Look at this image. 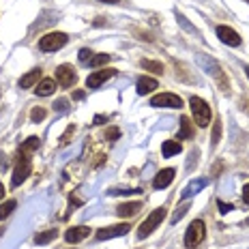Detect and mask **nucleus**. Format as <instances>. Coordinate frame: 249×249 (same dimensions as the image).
I'll return each mask as SVG.
<instances>
[{"mask_svg":"<svg viewBox=\"0 0 249 249\" xmlns=\"http://www.w3.org/2000/svg\"><path fill=\"white\" fill-rule=\"evenodd\" d=\"M176 19H178V22H180V26H183V28H185V30H189V33H191V30H194V28H191V26H189V24H187V19H185V18H183V15H180V13H178V15H176Z\"/></svg>","mask_w":249,"mask_h":249,"instance_id":"obj_35","label":"nucleus"},{"mask_svg":"<svg viewBox=\"0 0 249 249\" xmlns=\"http://www.w3.org/2000/svg\"><path fill=\"white\" fill-rule=\"evenodd\" d=\"M187 211H189V204H183V206H178V209L174 211V215H172V224H176V221H180V219H183Z\"/></svg>","mask_w":249,"mask_h":249,"instance_id":"obj_28","label":"nucleus"},{"mask_svg":"<svg viewBox=\"0 0 249 249\" xmlns=\"http://www.w3.org/2000/svg\"><path fill=\"white\" fill-rule=\"evenodd\" d=\"M219 138H221V121H215V124H213L211 146H217V144H219Z\"/></svg>","mask_w":249,"mask_h":249,"instance_id":"obj_26","label":"nucleus"},{"mask_svg":"<svg viewBox=\"0 0 249 249\" xmlns=\"http://www.w3.org/2000/svg\"><path fill=\"white\" fill-rule=\"evenodd\" d=\"M56 90V82L54 80H43L41 84L37 86V95H41V97H48V95H52V92Z\"/></svg>","mask_w":249,"mask_h":249,"instance_id":"obj_22","label":"nucleus"},{"mask_svg":"<svg viewBox=\"0 0 249 249\" xmlns=\"http://www.w3.org/2000/svg\"><path fill=\"white\" fill-rule=\"evenodd\" d=\"M41 146V140L37 138V136H30L28 140H26V142L22 144V146H19V153H26V155H30L33 153V150H37Z\"/></svg>","mask_w":249,"mask_h":249,"instance_id":"obj_21","label":"nucleus"},{"mask_svg":"<svg viewBox=\"0 0 249 249\" xmlns=\"http://www.w3.org/2000/svg\"><path fill=\"white\" fill-rule=\"evenodd\" d=\"M180 140H189L194 138V127H191V121L187 116L180 118V133H178Z\"/></svg>","mask_w":249,"mask_h":249,"instance_id":"obj_20","label":"nucleus"},{"mask_svg":"<svg viewBox=\"0 0 249 249\" xmlns=\"http://www.w3.org/2000/svg\"><path fill=\"white\" fill-rule=\"evenodd\" d=\"M56 236H58V228H52V230L39 232V234L35 236V243H37V245H48V243L54 241Z\"/></svg>","mask_w":249,"mask_h":249,"instance_id":"obj_18","label":"nucleus"},{"mask_svg":"<svg viewBox=\"0 0 249 249\" xmlns=\"http://www.w3.org/2000/svg\"><path fill=\"white\" fill-rule=\"evenodd\" d=\"M45 116H48V112H45L43 107H35V110L30 112V118H33L35 123H41V121H43Z\"/></svg>","mask_w":249,"mask_h":249,"instance_id":"obj_29","label":"nucleus"},{"mask_svg":"<svg viewBox=\"0 0 249 249\" xmlns=\"http://www.w3.org/2000/svg\"><path fill=\"white\" fill-rule=\"evenodd\" d=\"M107 118L106 116H95V124H101V123H106Z\"/></svg>","mask_w":249,"mask_h":249,"instance_id":"obj_39","label":"nucleus"},{"mask_svg":"<svg viewBox=\"0 0 249 249\" xmlns=\"http://www.w3.org/2000/svg\"><path fill=\"white\" fill-rule=\"evenodd\" d=\"M159 86V82L155 80V77H148V75H142L138 80V95H148L150 90H155V88Z\"/></svg>","mask_w":249,"mask_h":249,"instance_id":"obj_14","label":"nucleus"},{"mask_svg":"<svg viewBox=\"0 0 249 249\" xmlns=\"http://www.w3.org/2000/svg\"><path fill=\"white\" fill-rule=\"evenodd\" d=\"M189 106H191V112H194V121L198 127H209L211 124V106L206 103L204 99L200 97H191L189 99Z\"/></svg>","mask_w":249,"mask_h":249,"instance_id":"obj_1","label":"nucleus"},{"mask_svg":"<svg viewBox=\"0 0 249 249\" xmlns=\"http://www.w3.org/2000/svg\"><path fill=\"white\" fill-rule=\"evenodd\" d=\"M129 224H118V226H110V228H99L97 230V241H107V238H116V236H123L129 232Z\"/></svg>","mask_w":249,"mask_h":249,"instance_id":"obj_9","label":"nucleus"},{"mask_svg":"<svg viewBox=\"0 0 249 249\" xmlns=\"http://www.w3.org/2000/svg\"><path fill=\"white\" fill-rule=\"evenodd\" d=\"M2 196H4V185L0 183V198H2Z\"/></svg>","mask_w":249,"mask_h":249,"instance_id":"obj_40","label":"nucleus"},{"mask_svg":"<svg viewBox=\"0 0 249 249\" xmlns=\"http://www.w3.org/2000/svg\"><path fill=\"white\" fill-rule=\"evenodd\" d=\"M118 138H121V131H118L116 127H112V129H107V131H106V140H107V142H114V140H118Z\"/></svg>","mask_w":249,"mask_h":249,"instance_id":"obj_31","label":"nucleus"},{"mask_svg":"<svg viewBox=\"0 0 249 249\" xmlns=\"http://www.w3.org/2000/svg\"><path fill=\"white\" fill-rule=\"evenodd\" d=\"M92 56H95V54H92V52L88 50V48L80 50V62H82V65H88V62L92 60Z\"/></svg>","mask_w":249,"mask_h":249,"instance_id":"obj_30","label":"nucleus"},{"mask_svg":"<svg viewBox=\"0 0 249 249\" xmlns=\"http://www.w3.org/2000/svg\"><path fill=\"white\" fill-rule=\"evenodd\" d=\"M217 206H219V211L221 213H224V215H226V213H230V211H234V206H232V204H226V202H217Z\"/></svg>","mask_w":249,"mask_h":249,"instance_id":"obj_34","label":"nucleus"},{"mask_svg":"<svg viewBox=\"0 0 249 249\" xmlns=\"http://www.w3.org/2000/svg\"><path fill=\"white\" fill-rule=\"evenodd\" d=\"M204 236H206L204 221H202V219H196L194 224L187 228V232H185V247H189V249L198 247L200 243L204 241Z\"/></svg>","mask_w":249,"mask_h":249,"instance_id":"obj_5","label":"nucleus"},{"mask_svg":"<svg viewBox=\"0 0 249 249\" xmlns=\"http://www.w3.org/2000/svg\"><path fill=\"white\" fill-rule=\"evenodd\" d=\"M245 73H247V77H249V65H245Z\"/></svg>","mask_w":249,"mask_h":249,"instance_id":"obj_41","label":"nucleus"},{"mask_svg":"<svg viewBox=\"0 0 249 249\" xmlns=\"http://www.w3.org/2000/svg\"><path fill=\"white\" fill-rule=\"evenodd\" d=\"M15 206H18V202H15V200H7V202H4V204L0 206V221L7 219V217L15 211Z\"/></svg>","mask_w":249,"mask_h":249,"instance_id":"obj_23","label":"nucleus"},{"mask_svg":"<svg viewBox=\"0 0 249 249\" xmlns=\"http://www.w3.org/2000/svg\"><path fill=\"white\" fill-rule=\"evenodd\" d=\"M56 80H58L60 86L69 88V86H73L77 82V73H75V69L71 65H60L58 69H56Z\"/></svg>","mask_w":249,"mask_h":249,"instance_id":"obj_8","label":"nucleus"},{"mask_svg":"<svg viewBox=\"0 0 249 249\" xmlns=\"http://www.w3.org/2000/svg\"><path fill=\"white\" fill-rule=\"evenodd\" d=\"M198 65L202 67V69L206 71L209 75H213L217 80V84H219L224 90L228 92L230 90V84H228V80H226V75H224V71H221V67L217 65V60H213V58H209V56H204V54H200L198 56Z\"/></svg>","mask_w":249,"mask_h":249,"instance_id":"obj_2","label":"nucleus"},{"mask_svg":"<svg viewBox=\"0 0 249 249\" xmlns=\"http://www.w3.org/2000/svg\"><path fill=\"white\" fill-rule=\"evenodd\" d=\"M153 107H183V99L178 95H170V92H161V95L150 99Z\"/></svg>","mask_w":249,"mask_h":249,"instance_id":"obj_7","label":"nucleus"},{"mask_svg":"<svg viewBox=\"0 0 249 249\" xmlns=\"http://www.w3.org/2000/svg\"><path fill=\"white\" fill-rule=\"evenodd\" d=\"M163 219H165V209H163V206H159V209H155L146 217V219L142 221V226L138 228V238H146L148 234H153V232L157 230L159 224H161Z\"/></svg>","mask_w":249,"mask_h":249,"instance_id":"obj_3","label":"nucleus"},{"mask_svg":"<svg viewBox=\"0 0 249 249\" xmlns=\"http://www.w3.org/2000/svg\"><path fill=\"white\" fill-rule=\"evenodd\" d=\"M41 77V69H33L30 73H26L22 80H19V86L22 88H30V86H35L37 84V80Z\"/></svg>","mask_w":249,"mask_h":249,"instance_id":"obj_19","label":"nucleus"},{"mask_svg":"<svg viewBox=\"0 0 249 249\" xmlns=\"http://www.w3.org/2000/svg\"><path fill=\"white\" fill-rule=\"evenodd\" d=\"M245 226H249V219H247V221H245Z\"/></svg>","mask_w":249,"mask_h":249,"instance_id":"obj_43","label":"nucleus"},{"mask_svg":"<svg viewBox=\"0 0 249 249\" xmlns=\"http://www.w3.org/2000/svg\"><path fill=\"white\" fill-rule=\"evenodd\" d=\"M67 43V35L65 33H50L43 39H39V50L43 52H56Z\"/></svg>","mask_w":249,"mask_h":249,"instance_id":"obj_6","label":"nucleus"},{"mask_svg":"<svg viewBox=\"0 0 249 249\" xmlns=\"http://www.w3.org/2000/svg\"><path fill=\"white\" fill-rule=\"evenodd\" d=\"M101 2H118V0H101Z\"/></svg>","mask_w":249,"mask_h":249,"instance_id":"obj_42","label":"nucleus"},{"mask_svg":"<svg viewBox=\"0 0 249 249\" xmlns=\"http://www.w3.org/2000/svg\"><path fill=\"white\" fill-rule=\"evenodd\" d=\"M30 172H33V163H30V155L19 153V159H18V163H15V170H13L11 185H13V187H19V185H22L24 180L30 176Z\"/></svg>","mask_w":249,"mask_h":249,"instance_id":"obj_4","label":"nucleus"},{"mask_svg":"<svg viewBox=\"0 0 249 249\" xmlns=\"http://www.w3.org/2000/svg\"><path fill=\"white\" fill-rule=\"evenodd\" d=\"M180 150H183L180 142H176V140H165L163 146H161V155L168 159V157H172V155H178Z\"/></svg>","mask_w":249,"mask_h":249,"instance_id":"obj_17","label":"nucleus"},{"mask_svg":"<svg viewBox=\"0 0 249 249\" xmlns=\"http://www.w3.org/2000/svg\"><path fill=\"white\" fill-rule=\"evenodd\" d=\"M217 37L224 41L226 45H234V48L241 45V37H238V33L232 30L230 26H219V28H217Z\"/></svg>","mask_w":249,"mask_h":249,"instance_id":"obj_11","label":"nucleus"},{"mask_svg":"<svg viewBox=\"0 0 249 249\" xmlns=\"http://www.w3.org/2000/svg\"><path fill=\"white\" fill-rule=\"evenodd\" d=\"M140 65H142L146 71H150V73H161L163 71L161 62H155V60H140Z\"/></svg>","mask_w":249,"mask_h":249,"instance_id":"obj_24","label":"nucleus"},{"mask_svg":"<svg viewBox=\"0 0 249 249\" xmlns=\"http://www.w3.org/2000/svg\"><path fill=\"white\" fill-rule=\"evenodd\" d=\"M206 183H209V180H206V178H200V180H194V183H189V185H187L185 189H183V194H180V198L187 200V198H191V196H196V194H198V191L204 189Z\"/></svg>","mask_w":249,"mask_h":249,"instance_id":"obj_15","label":"nucleus"},{"mask_svg":"<svg viewBox=\"0 0 249 249\" xmlns=\"http://www.w3.org/2000/svg\"><path fill=\"white\" fill-rule=\"evenodd\" d=\"M112 58H114V56H110V54H95L88 65H90V67H101V65H107Z\"/></svg>","mask_w":249,"mask_h":249,"instance_id":"obj_25","label":"nucleus"},{"mask_svg":"<svg viewBox=\"0 0 249 249\" xmlns=\"http://www.w3.org/2000/svg\"><path fill=\"white\" fill-rule=\"evenodd\" d=\"M247 2H249V0H247Z\"/></svg>","mask_w":249,"mask_h":249,"instance_id":"obj_44","label":"nucleus"},{"mask_svg":"<svg viewBox=\"0 0 249 249\" xmlns=\"http://www.w3.org/2000/svg\"><path fill=\"white\" fill-rule=\"evenodd\" d=\"M67 106H69V101L67 99H58L54 103V110H58V112H67Z\"/></svg>","mask_w":249,"mask_h":249,"instance_id":"obj_33","label":"nucleus"},{"mask_svg":"<svg viewBox=\"0 0 249 249\" xmlns=\"http://www.w3.org/2000/svg\"><path fill=\"white\" fill-rule=\"evenodd\" d=\"M9 168V161H7V155L0 153V170H7Z\"/></svg>","mask_w":249,"mask_h":249,"instance_id":"obj_36","label":"nucleus"},{"mask_svg":"<svg viewBox=\"0 0 249 249\" xmlns=\"http://www.w3.org/2000/svg\"><path fill=\"white\" fill-rule=\"evenodd\" d=\"M73 133H75V124H69V129L65 131V136L60 138V144H62V146H65V144H69V138L73 136Z\"/></svg>","mask_w":249,"mask_h":249,"instance_id":"obj_32","label":"nucleus"},{"mask_svg":"<svg viewBox=\"0 0 249 249\" xmlns=\"http://www.w3.org/2000/svg\"><path fill=\"white\" fill-rule=\"evenodd\" d=\"M243 202H245V204H249V183L243 187Z\"/></svg>","mask_w":249,"mask_h":249,"instance_id":"obj_37","label":"nucleus"},{"mask_svg":"<svg viewBox=\"0 0 249 249\" xmlns=\"http://www.w3.org/2000/svg\"><path fill=\"white\" fill-rule=\"evenodd\" d=\"M88 234H90V228H86V226L69 228V230L65 232V241L67 243H77V241H84Z\"/></svg>","mask_w":249,"mask_h":249,"instance_id":"obj_13","label":"nucleus"},{"mask_svg":"<svg viewBox=\"0 0 249 249\" xmlns=\"http://www.w3.org/2000/svg\"><path fill=\"white\" fill-rule=\"evenodd\" d=\"M118 71L116 69H99L97 73H90L86 77V86L88 88H99L103 82H107V80H112L114 75H116Z\"/></svg>","mask_w":249,"mask_h":249,"instance_id":"obj_10","label":"nucleus"},{"mask_svg":"<svg viewBox=\"0 0 249 249\" xmlns=\"http://www.w3.org/2000/svg\"><path fill=\"white\" fill-rule=\"evenodd\" d=\"M131 194H142V189H107V196H131Z\"/></svg>","mask_w":249,"mask_h":249,"instance_id":"obj_27","label":"nucleus"},{"mask_svg":"<svg viewBox=\"0 0 249 249\" xmlns=\"http://www.w3.org/2000/svg\"><path fill=\"white\" fill-rule=\"evenodd\" d=\"M140 209H142V204H140V202H127V204L118 206L116 213H118V217H133Z\"/></svg>","mask_w":249,"mask_h":249,"instance_id":"obj_16","label":"nucleus"},{"mask_svg":"<svg viewBox=\"0 0 249 249\" xmlns=\"http://www.w3.org/2000/svg\"><path fill=\"white\" fill-rule=\"evenodd\" d=\"M174 174H176V170H172V168L159 170V174L155 176V180H153V187L155 189H165V187L174 180Z\"/></svg>","mask_w":249,"mask_h":249,"instance_id":"obj_12","label":"nucleus"},{"mask_svg":"<svg viewBox=\"0 0 249 249\" xmlns=\"http://www.w3.org/2000/svg\"><path fill=\"white\" fill-rule=\"evenodd\" d=\"M84 97H86V92H84V90H75V92H73V99H77V101H82Z\"/></svg>","mask_w":249,"mask_h":249,"instance_id":"obj_38","label":"nucleus"}]
</instances>
